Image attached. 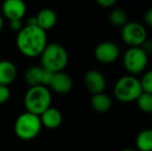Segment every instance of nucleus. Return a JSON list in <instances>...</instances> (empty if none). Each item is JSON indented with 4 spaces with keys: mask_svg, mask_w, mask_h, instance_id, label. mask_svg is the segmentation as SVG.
Here are the masks:
<instances>
[{
    "mask_svg": "<svg viewBox=\"0 0 152 151\" xmlns=\"http://www.w3.org/2000/svg\"><path fill=\"white\" fill-rule=\"evenodd\" d=\"M144 20H145V23H146L148 26L152 27V7L149 8L144 15Z\"/></svg>",
    "mask_w": 152,
    "mask_h": 151,
    "instance_id": "b1692460",
    "label": "nucleus"
},
{
    "mask_svg": "<svg viewBox=\"0 0 152 151\" xmlns=\"http://www.w3.org/2000/svg\"><path fill=\"white\" fill-rule=\"evenodd\" d=\"M136 101L141 111L152 114V93L142 92Z\"/></svg>",
    "mask_w": 152,
    "mask_h": 151,
    "instance_id": "6ab92c4d",
    "label": "nucleus"
},
{
    "mask_svg": "<svg viewBox=\"0 0 152 151\" xmlns=\"http://www.w3.org/2000/svg\"><path fill=\"white\" fill-rule=\"evenodd\" d=\"M151 119H152V117H151Z\"/></svg>",
    "mask_w": 152,
    "mask_h": 151,
    "instance_id": "cd10ccee",
    "label": "nucleus"
},
{
    "mask_svg": "<svg viewBox=\"0 0 152 151\" xmlns=\"http://www.w3.org/2000/svg\"><path fill=\"white\" fill-rule=\"evenodd\" d=\"M48 38L45 30L37 25H26L18 33L16 44L19 51L27 57L40 56L48 44Z\"/></svg>",
    "mask_w": 152,
    "mask_h": 151,
    "instance_id": "f257e3e1",
    "label": "nucleus"
},
{
    "mask_svg": "<svg viewBox=\"0 0 152 151\" xmlns=\"http://www.w3.org/2000/svg\"><path fill=\"white\" fill-rule=\"evenodd\" d=\"M136 147L138 151H152V128L143 129L138 133Z\"/></svg>",
    "mask_w": 152,
    "mask_h": 151,
    "instance_id": "f3484780",
    "label": "nucleus"
},
{
    "mask_svg": "<svg viewBox=\"0 0 152 151\" xmlns=\"http://www.w3.org/2000/svg\"><path fill=\"white\" fill-rule=\"evenodd\" d=\"M40 66L52 74L60 73L68 63V53L62 44H48L39 56Z\"/></svg>",
    "mask_w": 152,
    "mask_h": 151,
    "instance_id": "f03ea898",
    "label": "nucleus"
},
{
    "mask_svg": "<svg viewBox=\"0 0 152 151\" xmlns=\"http://www.w3.org/2000/svg\"><path fill=\"white\" fill-rule=\"evenodd\" d=\"M120 151H138L137 149H129V148H125V149H122Z\"/></svg>",
    "mask_w": 152,
    "mask_h": 151,
    "instance_id": "bb28decb",
    "label": "nucleus"
},
{
    "mask_svg": "<svg viewBox=\"0 0 152 151\" xmlns=\"http://www.w3.org/2000/svg\"><path fill=\"white\" fill-rule=\"evenodd\" d=\"M53 74L42 69L40 65H31L25 71L24 80L29 87L46 86L48 87L51 82Z\"/></svg>",
    "mask_w": 152,
    "mask_h": 151,
    "instance_id": "6e6552de",
    "label": "nucleus"
},
{
    "mask_svg": "<svg viewBox=\"0 0 152 151\" xmlns=\"http://www.w3.org/2000/svg\"><path fill=\"white\" fill-rule=\"evenodd\" d=\"M17 66L10 60H0V85L8 86L16 80Z\"/></svg>",
    "mask_w": 152,
    "mask_h": 151,
    "instance_id": "4468645a",
    "label": "nucleus"
},
{
    "mask_svg": "<svg viewBox=\"0 0 152 151\" xmlns=\"http://www.w3.org/2000/svg\"><path fill=\"white\" fill-rule=\"evenodd\" d=\"M106 78L100 71L96 69L88 71L84 76V85L92 94L102 93L106 89Z\"/></svg>",
    "mask_w": 152,
    "mask_h": 151,
    "instance_id": "9d476101",
    "label": "nucleus"
},
{
    "mask_svg": "<svg viewBox=\"0 0 152 151\" xmlns=\"http://www.w3.org/2000/svg\"><path fill=\"white\" fill-rule=\"evenodd\" d=\"M109 20H110L111 24L114 26L123 27L128 22L127 14L122 8H114L111 10L110 15H109Z\"/></svg>",
    "mask_w": 152,
    "mask_h": 151,
    "instance_id": "a211bd4d",
    "label": "nucleus"
},
{
    "mask_svg": "<svg viewBox=\"0 0 152 151\" xmlns=\"http://www.w3.org/2000/svg\"><path fill=\"white\" fill-rule=\"evenodd\" d=\"M42 126L39 116L26 111L17 117L14 124V131L21 140L29 141L37 137Z\"/></svg>",
    "mask_w": 152,
    "mask_h": 151,
    "instance_id": "20e7f679",
    "label": "nucleus"
},
{
    "mask_svg": "<svg viewBox=\"0 0 152 151\" xmlns=\"http://www.w3.org/2000/svg\"><path fill=\"white\" fill-rule=\"evenodd\" d=\"M10 89L8 86L0 85V104H4L10 99Z\"/></svg>",
    "mask_w": 152,
    "mask_h": 151,
    "instance_id": "412c9836",
    "label": "nucleus"
},
{
    "mask_svg": "<svg viewBox=\"0 0 152 151\" xmlns=\"http://www.w3.org/2000/svg\"><path fill=\"white\" fill-rule=\"evenodd\" d=\"M26 8L23 0H5L2 4V16L10 21L22 20L26 14Z\"/></svg>",
    "mask_w": 152,
    "mask_h": 151,
    "instance_id": "9b49d317",
    "label": "nucleus"
},
{
    "mask_svg": "<svg viewBox=\"0 0 152 151\" xmlns=\"http://www.w3.org/2000/svg\"><path fill=\"white\" fill-rule=\"evenodd\" d=\"M148 63V54L141 47H134L125 51L123 55V64L128 73L136 75L146 69Z\"/></svg>",
    "mask_w": 152,
    "mask_h": 151,
    "instance_id": "423d86ee",
    "label": "nucleus"
},
{
    "mask_svg": "<svg viewBox=\"0 0 152 151\" xmlns=\"http://www.w3.org/2000/svg\"><path fill=\"white\" fill-rule=\"evenodd\" d=\"M91 106L94 111L104 113V112L109 111L112 107V99L108 94L104 92L94 94L91 98Z\"/></svg>",
    "mask_w": 152,
    "mask_h": 151,
    "instance_id": "dca6fc26",
    "label": "nucleus"
},
{
    "mask_svg": "<svg viewBox=\"0 0 152 151\" xmlns=\"http://www.w3.org/2000/svg\"><path fill=\"white\" fill-rule=\"evenodd\" d=\"M3 24H4L3 16H2V15L0 14V30H1V29H2V27H3Z\"/></svg>",
    "mask_w": 152,
    "mask_h": 151,
    "instance_id": "a878e982",
    "label": "nucleus"
},
{
    "mask_svg": "<svg viewBox=\"0 0 152 151\" xmlns=\"http://www.w3.org/2000/svg\"><path fill=\"white\" fill-rule=\"evenodd\" d=\"M96 2L102 7H111L116 3V0H96Z\"/></svg>",
    "mask_w": 152,
    "mask_h": 151,
    "instance_id": "5701e85b",
    "label": "nucleus"
},
{
    "mask_svg": "<svg viewBox=\"0 0 152 151\" xmlns=\"http://www.w3.org/2000/svg\"><path fill=\"white\" fill-rule=\"evenodd\" d=\"M141 48L143 49V50L146 52V54H148V53L152 52V40H145L144 44L141 46Z\"/></svg>",
    "mask_w": 152,
    "mask_h": 151,
    "instance_id": "393cba45",
    "label": "nucleus"
},
{
    "mask_svg": "<svg viewBox=\"0 0 152 151\" xmlns=\"http://www.w3.org/2000/svg\"><path fill=\"white\" fill-rule=\"evenodd\" d=\"M24 27L23 25V21L22 20H12V21H10V28L12 29V31L18 33L21 29Z\"/></svg>",
    "mask_w": 152,
    "mask_h": 151,
    "instance_id": "4be33fe9",
    "label": "nucleus"
},
{
    "mask_svg": "<svg viewBox=\"0 0 152 151\" xmlns=\"http://www.w3.org/2000/svg\"><path fill=\"white\" fill-rule=\"evenodd\" d=\"M143 92L152 93V69L146 71L140 80Z\"/></svg>",
    "mask_w": 152,
    "mask_h": 151,
    "instance_id": "aec40b11",
    "label": "nucleus"
},
{
    "mask_svg": "<svg viewBox=\"0 0 152 151\" xmlns=\"http://www.w3.org/2000/svg\"><path fill=\"white\" fill-rule=\"evenodd\" d=\"M121 37L130 48L141 47L147 39L146 28L141 23L134 21L127 22L121 29Z\"/></svg>",
    "mask_w": 152,
    "mask_h": 151,
    "instance_id": "0eeeda50",
    "label": "nucleus"
},
{
    "mask_svg": "<svg viewBox=\"0 0 152 151\" xmlns=\"http://www.w3.org/2000/svg\"><path fill=\"white\" fill-rule=\"evenodd\" d=\"M142 92L140 80L132 75L121 77L114 86V95L121 103L137 101Z\"/></svg>",
    "mask_w": 152,
    "mask_h": 151,
    "instance_id": "39448f33",
    "label": "nucleus"
},
{
    "mask_svg": "<svg viewBox=\"0 0 152 151\" xmlns=\"http://www.w3.org/2000/svg\"><path fill=\"white\" fill-rule=\"evenodd\" d=\"M36 24L42 30L47 31L52 29L57 23V15L51 8H42L35 16Z\"/></svg>",
    "mask_w": 152,
    "mask_h": 151,
    "instance_id": "ddd939ff",
    "label": "nucleus"
},
{
    "mask_svg": "<svg viewBox=\"0 0 152 151\" xmlns=\"http://www.w3.org/2000/svg\"><path fill=\"white\" fill-rule=\"evenodd\" d=\"M120 55L119 48L113 42H102L96 46L94 56L96 60L102 63H112L118 59Z\"/></svg>",
    "mask_w": 152,
    "mask_h": 151,
    "instance_id": "1a4fd4ad",
    "label": "nucleus"
},
{
    "mask_svg": "<svg viewBox=\"0 0 152 151\" xmlns=\"http://www.w3.org/2000/svg\"><path fill=\"white\" fill-rule=\"evenodd\" d=\"M42 125L50 129H54L60 126L62 122V114L56 108L50 107L47 109L42 115L39 116Z\"/></svg>",
    "mask_w": 152,
    "mask_h": 151,
    "instance_id": "2eb2a0df",
    "label": "nucleus"
},
{
    "mask_svg": "<svg viewBox=\"0 0 152 151\" xmlns=\"http://www.w3.org/2000/svg\"><path fill=\"white\" fill-rule=\"evenodd\" d=\"M72 79L68 74L60 71V73L53 74L51 82L48 87H50L54 92L59 94H66L72 88Z\"/></svg>",
    "mask_w": 152,
    "mask_h": 151,
    "instance_id": "f8f14e48",
    "label": "nucleus"
},
{
    "mask_svg": "<svg viewBox=\"0 0 152 151\" xmlns=\"http://www.w3.org/2000/svg\"><path fill=\"white\" fill-rule=\"evenodd\" d=\"M52 94L48 87L33 86L29 87L24 95V106L29 113L40 116L47 109L51 107Z\"/></svg>",
    "mask_w": 152,
    "mask_h": 151,
    "instance_id": "7ed1b4c3",
    "label": "nucleus"
}]
</instances>
